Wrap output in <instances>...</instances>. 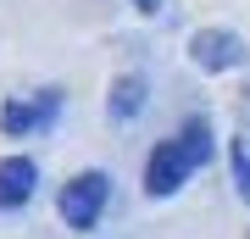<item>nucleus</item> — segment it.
<instances>
[{
    "label": "nucleus",
    "instance_id": "obj_2",
    "mask_svg": "<svg viewBox=\"0 0 250 239\" xmlns=\"http://www.w3.org/2000/svg\"><path fill=\"white\" fill-rule=\"evenodd\" d=\"M189 56H195L200 72H233V67H245V39L228 34V28H200L189 39Z\"/></svg>",
    "mask_w": 250,
    "mask_h": 239
},
{
    "label": "nucleus",
    "instance_id": "obj_5",
    "mask_svg": "<svg viewBox=\"0 0 250 239\" xmlns=\"http://www.w3.org/2000/svg\"><path fill=\"white\" fill-rule=\"evenodd\" d=\"M39 184V167L28 156H6L0 161V206H22Z\"/></svg>",
    "mask_w": 250,
    "mask_h": 239
},
{
    "label": "nucleus",
    "instance_id": "obj_7",
    "mask_svg": "<svg viewBox=\"0 0 250 239\" xmlns=\"http://www.w3.org/2000/svg\"><path fill=\"white\" fill-rule=\"evenodd\" d=\"M178 151L189 156V167H200V161H206V156H211V128H206V123H200V117H195V123H189V128L178 133Z\"/></svg>",
    "mask_w": 250,
    "mask_h": 239
},
{
    "label": "nucleus",
    "instance_id": "obj_6",
    "mask_svg": "<svg viewBox=\"0 0 250 239\" xmlns=\"http://www.w3.org/2000/svg\"><path fill=\"white\" fill-rule=\"evenodd\" d=\"M139 106H145V84H139V78H117V84H111V117L128 123Z\"/></svg>",
    "mask_w": 250,
    "mask_h": 239
},
{
    "label": "nucleus",
    "instance_id": "obj_3",
    "mask_svg": "<svg viewBox=\"0 0 250 239\" xmlns=\"http://www.w3.org/2000/svg\"><path fill=\"white\" fill-rule=\"evenodd\" d=\"M189 173L195 167H189V156L178 151V139H161L150 151V161H145V189H150V195H172V189H184Z\"/></svg>",
    "mask_w": 250,
    "mask_h": 239
},
{
    "label": "nucleus",
    "instance_id": "obj_4",
    "mask_svg": "<svg viewBox=\"0 0 250 239\" xmlns=\"http://www.w3.org/2000/svg\"><path fill=\"white\" fill-rule=\"evenodd\" d=\"M56 111H62V95H56V89H45L39 100H6V106H0V128L6 133H28V128L50 123Z\"/></svg>",
    "mask_w": 250,
    "mask_h": 239
},
{
    "label": "nucleus",
    "instance_id": "obj_9",
    "mask_svg": "<svg viewBox=\"0 0 250 239\" xmlns=\"http://www.w3.org/2000/svg\"><path fill=\"white\" fill-rule=\"evenodd\" d=\"M134 6H139V11H156V6H161V0H134Z\"/></svg>",
    "mask_w": 250,
    "mask_h": 239
},
{
    "label": "nucleus",
    "instance_id": "obj_1",
    "mask_svg": "<svg viewBox=\"0 0 250 239\" xmlns=\"http://www.w3.org/2000/svg\"><path fill=\"white\" fill-rule=\"evenodd\" d=\"M106 200H111V178L106 173H78L62 189V222L78 228V234H89L100 222V212H106Z\"/></svg>",
    "mask_w": 250,
    "mask_h": 239
},
{
    "label": "nucleus",
    "instance_id": "obj_8",
    "mask_svg": "<svg viewBox=\"0 0 250 239\" xmlns=\"http://www.w3.org/2000/svg\"><path fill=\"white\" fill-rule=\"evenodd\" d=\"M228 156H233V178H239V195L250 200V151H245V145H233Z\"/></svg>",
    "mask_w": 250,
    "mask_h": 239
}]
</instances>
